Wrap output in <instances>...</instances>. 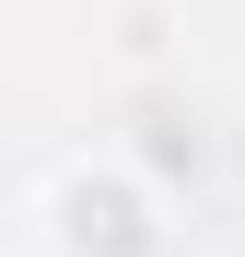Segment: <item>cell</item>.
Returning <instances> with one entry per match:
<instances>
[{
  "label": "cell",
  "mask_w": 245,
  "mask_h": 257,
  "mask_svg": "<svg viewBox=\"0 0 245 257\" xmlns=\"http://www.w3.org/2000/svg\"><path fill=\"white\" fill-rule=\"evenodd\" d=\"M35 234L47 257H175V199L129 152H70L35 187Z\"/></svg>",
  "instance_id": "6da1fadb"
}]
</instances>
